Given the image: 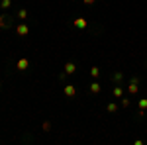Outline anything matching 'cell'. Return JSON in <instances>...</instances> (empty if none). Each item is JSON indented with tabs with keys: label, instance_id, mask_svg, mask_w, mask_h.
<instances>
[{
	"label": "cell",
	"instance_id": "1",
	"mask_svg": "<svg viewBox=\"0 0 147 145\" xmlns=\"http://www.w3.org/2000/svg\"><path fill=\"white\" fill-rule=\"evenodd\" d=\"M16 32H18V35H28V32H30V28H28L26 24H20V26L16 28Z\"/></svg>",
	"mask_w": 147,
	"mask_h": 145
},
{
	"label": "cell",
	"instance_id": "5",
	"mask_svg": "<svg viewBox=\"0 0 147 145\" xmlns=\"http://www.w3.org/2000/svg\"><path fill=\"white\" fill-rule=\"evenodd\" d=\"M127 90H129V94H136V92H137V78H134V80L129 82Z\"/></svg>",
	"mask_w": 147,
	"mask_h": 145
},
{
	"label": "cell",
	"instance_id": "12",
	"mask_svg": "<svg viewBox=\"0 0 147 145\" xmlns=\"http://www.w3.org/2000/svg\"><path fill=\"white\" fill-rule=\"evenodd\" d=\"M12 4H10V0H2L0 2V8H10Z\"/></svg>",
	"mask_w": 147,
	"mask_h": 145
},
{
	"label": "cell",
	"instance_id": "3",
	"mask_svg": "<svg viewBox=\"0 0 147 145\" xmlns=\"http://www.w3.org/2000/svg\"><path fill=\"white\" fill-rule=\"evenodd\" d=\"M75 28H79V30L86 28V20H84V18H77V20H75Z\"/></svg>",
	"mask_w": 147,
	"mask_h": 145
},
{
	"label": "cell",
	"instance_id": "13",
	"mask_svg": "<svg viewBox=\"0 0 147 145\" xmlns=\"http://www.w3.org/2000/svg\"><path fill=\"white\" fill-rule=\"evenodd\" d=\"M18 16H20V20H26V18H28V12H26V10L22 8V10L18 12Z\"/></svg>",
	"mask_w": 147,
	"mask_h": 145
},
{
	"label": "cell",
	"instance_id": "4",
	"mask_svg": "<svg viewBox=\"0 0 147 145\" xmlns=\"http://www.w3.org/2000/svg\"><path fill=\"white\" fill-rule=\"evenodd\" d=\"M75 71H77V65H75V63H67V65H65V73H67V75H73Z\"/></svg>",
	"mask_w": 147,
	"mask_h": 145
},
{
	"label": "cell",
	"instance_id": "14",
	"mask_svg": "<svg viewBox=\"0 0 147 145\" xmlns=\"http://www.w3.org/2000/svg\"><path fill=\"white\" fill-rule=\"evenodd\" d=\"M108 112H116V104H114V102H112V104H108Z\"/></svg>",
	"mask_w": 147,
	"mask_h": 145
},
{
	"label": "cell",
	"instance_id": "11",
	"mask_svg": "<svg viewBox=\"0 0 147 145\" xmlns=\"http://www.w3.org/2000/svg\"><path fill=\"white\" fill-rule=\"evenodd\" d=\"M122 92H124V90L120 88V86H116V88H114V96H116V98H120V96H122Z\"/></svg>",
	"mask_w": 147,
	"mask_h": 145
},
{
	"label": "cell",
	"instance_id": "15",
	"mask_svg": "<svg viewBox=\"0 0 147 145\" xmlns=\"http://www.w3.org/2000/svg\"><path fill=\"white\" fill-rule=\"evenodd\" d=\"M43 129H45V132H49V129H51V123L45 122V123H43Z\"/></svg>",
	"mask_w": 147,
	"mask_h": 145
},
{
	"label": "cell",
	"instance_id": "10",
	"mask_svg": "<svg viewBox=\"0 0 147 145\" xmlns=\"http://www.w3.org/2000/svg\"><path fill=\"white\" fill-rule=\"evenodd\" d=\"M90 75H92L94 78H96L98 75H100V69H98V67H92V69H90Z\"/></svg>",
	"mask_w": 147,
	"mask_h": 145
},
{
	"label": "cell",
	"instance_id": "6",
	"mask_svg": "<svg viewBox=\"0 0 147 145\" xmlns=\"http://www.w3.org/2000/svg\"><path fill=\"white\" fill-rule=\"evenodd\" d=\"M65 94H67V96H75V94H77V88H75L73 84H67V86H65Z\"/></svg>",
	"mask_w": 147,
	"mask_h": 145
},
{
	"label": "cell",
	"instance_id": "9",
	"mask_svg": "<svg viewBox=\"0 0 147 145\" xmlns=\"http://www.w3.org/2000/svg\"><path fill=\"white\" fill-rule=\"evenodd\" d=\"M8 24H10V20L6 16H0V28H8Z\"/></svg>",
	"mask_w": 147,
	"mask_h": 145
},
{
	"label": "cell",
	"instance_id": "2",
	"mask_svg": "<svg viewBox=\"0 0 147 145\" xmlns=\"http://www.w3.org/2000/svg\"><path fill=\"white\" fill-rule=\"evenodd\" d=\"M16 67L20 69V71H26V69L30 67V61H28V59H24V57H22V59L18 61V65H16Z\"/></svg>",
	"mask_w": 147,
	"mask_h": 145
},
{
	"label": "cell",
	"instance_id": "8",
	"mask_svg": "<svg viewBox=\"0 0 147 145\" xmlns=\"http://www.w3.org/2000/svg\"><path fill=\"white\" fill-rule=\"evenodd\" d=\"M147 108V98H141L139 100V116H143V110Z\"/></svg>",
	"mask_w": 147,
	"mask_h": 145
},
{
	"label": "cell",
	"instance_id": "16",
	"mask_svg": "<svg viewBox=\"0 0 147 145\" xmlns=\"http://www.w3.org/2000/svg\"><path fill=\"white\" fill-rule=\"evenodd\" d=\"M114 80H122V73H116L114 75Z\"/></svg>",
	"mask_w": 147,
	"mask_h": 145
},
{
	"label": "cell",
	"instance_id": "17",
	"mask_svg": "<svg viewBox=\"0 0 147 145\" xmlns=\"http://www.w3.org/2000/svg\"><path fill=\"white\" fill-rule=\"evenodd\" d=\"M84 4H86V6H92V4H94V0H84Z\"/></svg>",
	"mask_w": 147,
	"mask_h": 145
},
{
	"label": "cell",
	"instance_id": "7",
	"mask_svg": "<svg viewBox=\"0 0 147 145\" xmlns=\"http://www.w3.org/2000/svg\"><path fill=\"white\" fill-rule=\"evenodd\" d=\"M100 90H102L100 82H92V84H90V92H92V94H98Z\"/></svg>",
	"mask_w": 147,
	"mask_h": 145
},
{
	"label": "cell",
	"instance_id": "18",
	"mask_svg": "<svg viewBox=\"0 0 147 145\" xmlns=\"http://www.w3.org/2000/svg\"><path fill=\"white\" fill-rule=\"evenodd\" d=\"M0 86H2V82H0Z\"/></svg>",
	"mask_w": 147,
	"mask_h": 145
}]
</instances>
